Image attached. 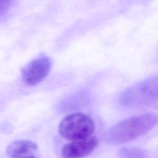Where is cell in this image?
Here are the masks:
<instances>
[{"label":"cell","mask_w":158,"mask_h":158,"mask_svg":"<svg viewBox=\"0 0 158 158\" xmlns=\"http://www.w3.org/2000/svg\"><path fill=\"white\" fill-rule=\"evenodd\" d=\"M10 1L7 0H0V16L3 14L10 5Z\"/></svg>","instance_id":"ba28073f"},{"label":"cell","mask_w":158,"mask_h":158,"mask_svg":"<svg viewBox=\"0 0 158 158\" xmlns=\"http://www.w3.org/2000/svg\"><path fill=\"white\" fill-rule=\"evenodd\" d=\"M98 139L94 136L72 141L65 144L62 149L63 158H82L90 154L97 147Z\"/></svg>","instance_id":"5b68a950"},{"label":"cell","mask_w":158,"mask_h":158,"mask_svg":"<svg viewBox=\"0 0 158 158\" xmlns=\"http://www.w3.org/2000/svg\"><path fill=\"white\" fill-rule=\"evenodd\" d=\"M157 122L158 116L152 113L130 117L112 126L106 133V141L121 144L134 140L152 129Z\"/></svg>","instance_id":"6da1fadb"},{"label":"cell","mask_w":158,"mask_h":158,"mask_svg":"<svg viewBox=\"0 0 158 158\" xmlns=\"http://www.w3.org/2000/svg\"><path fill=\"white\" fill-rule=\"evenodd\" d=\"M94 129L93 119L83 113H73L65 117L59 125V132L64 138L75 141L91 136Z\"/></svg>","instance_id":"3957f363"},{"label":"cell","mask_w":158,"mask_h":158,"mask_svg":"<svg viewBox=\"0 0 158 158\" xmlns=\"http://www.w3.org/2000/svg\"><path fill=\"white\" fill-rule=\"evenodd\" d=\"M120 104L128 108L144 107L158 102V76L145 79L125 89L118 98Z\"/></svg>","instance_id":"7a4b0ae2"},{"label":"cell","mask_w":158,"mask_h":158,"mask_svg":"<svg viewBox=\"0 0 158 158\" xmlns=\"http://www.w3.org/2000/svg\"><path fill=\"white\" fill-rule=\"evenodd\" d=\"M122 152L125 158H141L142 156L141 152L139 150L134 148L123 149Z\"/></svg>","instance_id":"52a82bcc"},{"label":"cell","mask_w":158,"mask_h":158,"mask_svg":"<svg viewBox=\"0 0 158 158\" xmlns=\"http://www.w3.org/2000/svg\"><path fill=\"white\" fill-rule=\"evenodd\" d=\"M10 158H40L38 144L30 140L19 139L11 143L7 148Z\"/></svg>","instance_id":"8992f818"},{"label":"cell","mask_w":158,"mask_h":158,"mask_svg":"<svg viewBox=\"0 0 158 158\" xmlns=\"http://www.w3.org/2000/svg\"><path fill=\"white\" fill-rule=\"evenodd\" d=\"M51 68V60L46 56H40L23 68L22 72V79L28 85H37L48 76Z\"/></svg>","instance_id":"277c9868"}]
</instances>
